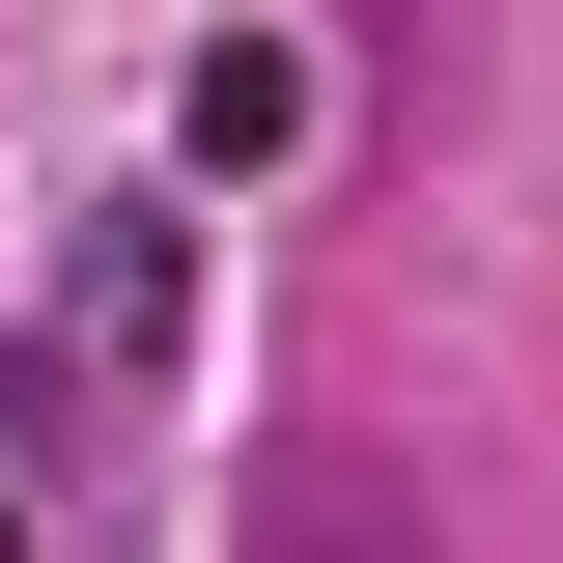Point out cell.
<instances>
[{
    "label": "cell",
    "instance_id": "3",
    "mask_svg": "<svg viewBox=\"0 0 563 563\" xmlns=\"http://www.w3.org/2000/svg\"><path fill=\"white\" fill-rule=\"evenodd\" d=\"M282 141H310V57H282V29H198V57H169V169H198V198H254Z\"/></svg>",
    "mask_w": 563,
    "mask_h": 563
},
{
    "label": "cell",
    "instance_id": "2",
    "mask_svg": "<svg viewBox=\"0 0 563 563\" xmlns=\"http://www.w3.org/2000/svg\"><path fill=\"white\" fill-rule=\"evenodd\" d=\"M225 563H451V507H422L395 451H254V479H225Z\"/></svg>",
    "mask_w": 563,
    "mask_h": 563
},
{
    "label": "cell",
    "instance_id": "1",
    "mask_svg": "<svg viewBox=\"0 0 563 563\" xmlns=\"http://www.w3.org/2000/svg\"><path fill=\"white\" fill-rule=\"evenodd\" d=\"M57 366H113V395L198 366V225H169V198H113V225L57 254Z\"/></svg>",
    "mask_w": 563,
    "mask_h": 563
},
{
    "label": "cell",
    "instance_id": "4",
    "mask_svg": "<svg viewBox=\"0 0 563 563\" xmlns=\"http://www.w3.org/2000/svg\"><path fill=\"white\" fill-rule=\"evenodd\" d=\"M0 563H29V507H0Z\"/></svg>",
    "mask_w": 563,
    "mask_h": 563
}]
</instances>
